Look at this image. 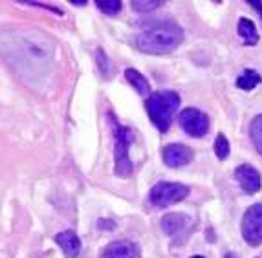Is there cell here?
I'll return each instance as SVG.
<instances>
[{"label": "cell", "instance_id": "6da1fadb", "mask_svg": "<svg viewBox=\"0 0 262 258\" xmlns=\"http://www.w3.org/2000/svg\"><path fill=\"white\" fill-rule=\"evenodd\" d=\"M0 59L33 90H44L53 72L55 44L39 30L0 31Z\"/></svg>", "mask_w": 262, "mask_h": 258}, {"label": "cell", "instance_id": "7a4b0ae2", "mask_svg": "<svg viewBox=\"0 0 262 258\" xmlns=\"http://www.w3.org/2000/svg\"><path fill=\"white\" fill-rule=\"evenodd\" d=\"M184 42V30L172 20H150L136 35V46L145 53L163 55Z\"/></svg>", "mask_w": 262, "mask_h": 258}, {"label": "cell", "instance_id": "3957f363", "mask_svg": "<svg viewBox=\"0 0 262 258\" xmlns=\"http://www.w3.org/2000/svg\"><path fill=\"white\" fill-rule=\"evenodd\" d=\"M180 106V96L172 90H163V92H154L149 96L145 108L149 114L150 121L160 132H167L172 123V115Z\"/></svg>", "mask_w": 262, "mask_h": 258}, {"label": "cell", "instance_id": "277c9868", "mask_svg": "<svg viewBox=\"0 0 262 258\" xmlns=\"http://www.w3.org/2000/svg\"><path fill=\"white\" fill-rule=\"evenodd\" d=\"M110 125H112V134H114V163H116V174L119 178H128L132 174V161H130V149L132 141H134V134L128 127L119 125L112 114H108Z\"/></svg>", "mask_w": 262, "mask_h": 258}, {"label": "cell", "instance_id": "5b68a950", "mask_svg": "<svg viewBox=\"0 0 262 258\" xmlns=\"http://www.w3.org/2000/svg\"><path fill=\"white\" fill-rule=\"evenodd\" d=\"M189 194V187L184 183H170V181H160L156 183L149 193L150 205L158 207V209H165L178 203V201L185 200Z\"/></svg>", "mask_w": 262, "mask_h": 258}, {"label": "cell", "instance_id": "8992f818", "mask_svg": "<svg viewBox=\"0 0 262 258\" xmlns=\"http://www.w3.org/2000/svg\"><path fill=\"white\" fill-rule=\"evenodd\" d=\"M242 237L246 244L257 247L262 244V203L251 205L242 216Z\"/></svg>", "mask_w": 262, "mask_h": 258}, {"label": "cell", "instance_id": "52a82bcc", "mask_svg": "<svg viewBox=\"0 0 262 258\" xmlns=\"http://www.w3.org/2000/svg\"><path fill=\"white\" fill-rule=\"evenodd\" d=\"M180 127L191 137H204L209 130V118L198 108H184L178 115Z\"/></svg>", "mask_w": 262, "mask_h": 258}, {"label": "cell", "instance_id": "ba28073f", "mask_svg": "<svg viewBox=\"0 0 262 258\" xmlns=\"http://www.w3.org/2000/svg\"><path fill=\"white\" fill-rule=\"evenodd\" d=\"M163 161H165L167 167H184L187 163L192 161V150L189 149L187 145H182V143H170L167 147H163Z\"/></svg>", "mask_w": 262, "mask_h": 258}, {"label": "cell", "instance_id": "9c48e42d", "mask_svg": "<svg viewBox=\"0 0 262 258\" xmlns=\"http://www.w3.org/2000/svg\"><path fill=\"white\" fill-rule=\"evenodd\" d=\"M235 179L238 181L241 189L246 194H255L260 191L262 187V179H260V172L257 169H253L251 165H241L236 167L235 171Z\"/></svg>", "mask_w": 262, "mask_h": 258}, {"label": "cell", "instance_id": "30bf717a", "mask_svg": "<svg viewBox=\"0 0 262 258\" xmlns=\"http://www.w3.org/2000/svg\"><path fill=\"white\" fill-rule=\"evenodd\" d=\"M140 256H141L140 245L130 240L112 242L101 253V258H140Z\"/></svg>", "mask_w": 262, "mask_h": 258}, {"label": "cell", "instance_id": "8fae6325", "mask_svg": "<svg viewBox=\"0 0 262 258\" xmlns=\"http://www.w3.org/2000/svg\"><path fill=\"white\" fill-rule=\"evenodd\" d=\"M192 220L189 218L187 215H182V213H170V215H165L162 220V229L165 234L176 238L182 237L184 232H187V229L191 227Z\"/></svg>", "mask_w": 262, "mask_h": 258}, {"label": "cell", "instance_id": "7c38bea8", "mask_svg": "<svg viewBox=\"0 0 262 258\" xmlns=\"http://www.w3.org/2000/svg\"><path fill=\"white\" fill-rule=\"evenodd\" d=\"M57 245L62 249L66 258H77L81 253V240L74 231H62L55 237Z\"/></svg>", "mask_w": 262, "mask_h": 258}, {"label": "cell", "instance_id": "4fadbf2b", "mask_svg": "<svg viewBox=\"0 0 262 258\" xmlns=\"http://www.w3.org/2000/svg\"><path fill=\"white\" fill-rule=\"evenodd\" d=\"M125 77L136 88V92L140 93V96H150V83L143 74H140L134 68H127L125 70Z\"/></svg>", "mask_w": 262, "mask_h": 258}, {"label": "cell", "instance_id": "5bb4252c", "mask_svg": "<svg viewBox=\"0 0 262 258\" xmlns=\"http://www.w3.org/2000/svg\"><path fill=\"white\" fill-rule=\"evenodd\" d=\"M238 35L244 39L246 46H255L258 42V33H257V26H255L253 20L242 17L238 20Z\"/></svg>", "mask_w": 262, "mask_h": 258}, {"label": "cell", "instance_id": "9a60e30c", "mask_svg": "<svg viewBox=\"0 0 262 258\" xmlns=\"http://www.w3.org/2000/svg\"><path fill=\"white\" fill-rule=\"evenodd\" d=\"M260 83H262L260 74L255 70H244L241 77H236V86L241 88V90H246V92L253 90V88Z\"/></svg>", "mask_w": 262, "mask_h": 258}, {"label": "cell", "instance_id": "2e32d148", "mask_svg": "<svg viewBox=\"0 0 262 258\" xmlns=\"http://www.w3.org/2000/svg\"><path fill=\"white\" fill-rule=\"evenodd\" d=\"M249 136L253 141L257 152L262 156V114H258L257 118L251 121V127H249Z\"/></svg>", "mask_w": 262, "mask_h": 258}, {"label": "cell", "instance_id": "e0dca14e", "mask_svg": "<svg viewBox=\"0 0 262 258\" xmlns=\"http://www.w3.org/2000/svg\"><path fill=\"white\" fill-rule=\"evenodd\" d=\"M162 4V0H134L132 2V9L138 11V13H149V11L158 9Z\"/></svg>", "mask_w": 262, "mask_h": 258}, {"label": "cell", "instance_id": "ac0fdd59", "mask_svg": "<svg viewBox=\"0 0 262 258\" xmlns=\"http://www.w3.org/2000/svg\"><path fill=\"white\" fill-rule=\"evenodd\" d=\"M96 6L105 15H118L121 11V0H97Z\"/></svg>", "mask_w": 262, "mask_h": 258}, {"label": "cell", "instance_id": "d6986e66", "mask_svg": "<svg viewBox=\"0 0 262 258\" xmlns=\"http://www.w3.org/2000/svg\"><path fill=\"white\" fill-rule=\"evenodd\" d=\"M214 154L219 159H227V156H229V141L224 134H219L214 139Z\"/></svg>", "mask_w": 262, "mask_h": 258}, {"label": "cell", "instance_id": "ffe728a7", "mask_svg": "<svg viewBox=\"0 0 262 258\" xmlns=\"http://www.w3.org/2000/svg\"><path fill=\"white\" fill-rule=\"evenodd\" d=\"M97 62H99L101 72L108 77L110 75V62H108V57H106V53L103 52V50H97Z\"/></svg>", "mask_w": 262, "mask_h": 258}, {"label": "cell", "instance_id": "44dd1931", "mask_svg": "<svg viewBox=\"0 0 262 258\" xmlns=\"http://www.w3.org/2000/svg\"><path fill=\"white\" fill-rule=\"evenodd\" d=\"M99 227L101 229H114L116 225H114L112 220H99Z\"/></svg>", "mask_w": 262, "mask_h": 258}, {"label": "cell", "instance_id": "7402d4cb", "mask_svg": "<svg viewBox=\"0 0 262 258\" xmlns=\"http://www.w3.org/2000/svg\"><path fill=\"white\" fill-rule=\"evenodd\" d=\"M251 8H255L258 11V15L262 17V2H258V0H251V2H248Z\"/></svg>", "mask_w": 262, "mask_h": 258}, {"label": "cell", "instance_id": "603a6c76", "mask_svg": "<svg viewBox=\"0 0 262 258\" xmlns=\"http://www.w3.org/2000/svg\"><path fill=\"white\" fill-rule=\"evenodd\" d=\"M226 258H236V256H235L233 253H227V254H226Z\"/></svg>", "mask_w": 262, "mask_h": 258}, {"label": "cell", "instance_id": "cb8c5ba5", "mask_svg": "<svg viewBox=\"0 0 262 258\" xmlns=\"http://www.w3.org/2000/svg\"><path fill=\"white\" fill-rule=\"evenodd\" d=\"M192 258H206V256H200V254H196V256H192Z\"/></svg>", "mask_w": 262, "mask_h": 258}]
</instances>
